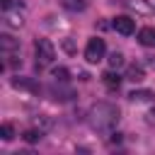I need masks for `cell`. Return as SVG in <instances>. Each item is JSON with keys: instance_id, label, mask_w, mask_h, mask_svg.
Listing matches in <instances>:
<instances>
[{"instance_id": "11", "label": "cell", "mask_w": 155, "mask_h": 155, "mask_svg": "<svg viewBox=\"0 0 155 155\" xmlns=\"http://www.w3.org/2000/svg\"><path fill=\"white\" fill-rule=\"evenodd\" d=\"M0 133H2V140H12V138H15V128H12L10 124H2V126H0Z\"/></svg>"}, {"instance_id": "5", "label": "cell", "mask_w": 155, "mask_h": 155, "mask_svg": "<svg viewBox=\"0 0 155 155\" xmlns=\"http://www.w3.org/2000/svg\"><path fill=\"white\" fill-rule=\"evenodd\" d=\"M138 41H140L143 46L155 48V27H143V29L138 31Z\"/></svg>"}, {"instance_id": "10", "label": "cell", "mask_w": 155, "mask_h": 155, "mask_svg": "<svg viewBox=\"0 0 155 155\" xmlns=\"http://www.w3.org/2000/svg\"><path fill=\"white\" fill-rule=\"evenodd\" d=\"M22 138H24L27 143H36V140L41 138V131H36V128H29V131H24V133H22Z\"/></svg>"}, {"instance_id": "12", "label": "cell", "mask_w": 155, "mask_h": 155, "mask_svg": "<svg viewBox=\"0 0 155 155\" xmlns=\"http://www.w3.org/2000/svg\"><path fill=\"white\" fill-rule=\"evenodd\" d=\"M109 65H111V68H119V65H124V56H121L119 51H114V53L109 56Z\"/></svg>"}, {"instance_id": "15", "label": "cell", "mask_w": 155, "mask_h": 155, "mask_svg": "<svg viewBox=\"0 0 155 155\" xmlns=\"http://www.w3.org/2000/svg\"><path fill=\"white\" fill-rule=\"evenodd\" d=\"M63 5L70 7V10H85V2L82 0H63Z\"/></svg>"}, {"instance_id": "3", "label": "cell", "mask_w": 155, "mask_h": 155, "mask_svg": "<svg viewBox=\"0 0 155 155\" xmlns=\"http://www.w3.org/2000/svg\"><path fill=\"white\" fill-rule=\"evenodd\" d=\"M104 51H107V46H104V39H90L87 41V46H85V58H87V63H99L102 58H104Z\"/></svg>"}, {"instance_id": "9", "label": "cell", "mask_w": 155, "mask_h": 155, "mask_svg": "<svg viewBox=\"0 0 155 155\" xmlns=\"http://www.w3.org/2000/svg\"><path fill=\"white\" fill-rule=\"evenodd\" d=\"M128 97H131L133 102H148V99H153L155 94H153V92H148V90H143V92H131Z\"/></svg>"}, {"instance_id": "8", "label": "cell", "mask_w": 155, "mask_h": 155, "mask_svg": "<svg viewBox=\"0 0 155 155\" xmlns=\"http://www.w3.org/2000/svg\"><path fill=\"white\" fill-rule=\"evenodd\" d=\"M126 80L140 82V80H143V68H136V65H131V68H128V73H126Z\"/></svg>"}, {"instance_id": "14", "label": "cell", "mask_w": 155, "mask_h": 155, "mask_svg": "<svg viewBox=\"0 0 155 155\" xmlns=\"http://www.w3.org/2000/svg\"><path fill=\"white\" fill-rule=\"evenodd\" d=\"M53 80L65 82V80H68V70H65V68H56V70H53Z\"/></svg>"}, {"instance_id": "7", "label": "cell", "mask_w": 155, "mask_h": 155, "mask_svg": "<svg viewBox=\"0 0 155 155\" xmlns=\"http://www.w3.org/2000/svg\"><path fill=\"white\" fill-rule=\"evenodd\" d=\"M0 41H2V53H5V56H7V53H12V51L19 46V44H17L12 36H7V34H5V36H0Z\"/></svg>"}, {"instance_id": "1", "label": "cell", "mask_w": 155, "mask_h": 155, "mask_svg": "<svg viewBox=\"0 0 155 155\" xmlns=\"http://www.w3.org/2000/svg\"><path fill=\"white\" fill-rule=\"evenodd\" d=\"M90 124L97 131H111L119 124V109L109 102H99L90 109Z\"/></svg>"}, {"instance_id": "6", "label": "cell", "mask_w": 155, "mask_h": 155, "mask_svg": "<svg viewBox=\"0 0 155 155\" xmlns=\"http://www.w3.org/2000/svg\"><path fill=\"white\" fill-rule=\"evenodd\" d=\"M102 80H104V85H107L109 90H119V85H121V78H119L116 73H111V70H107V73L102 75Z\"/></svg>"}, {"instance_id": "4", "label": "cell", "mask_w": 155, "mask_h": 155, "mask_svg": "<svg viewBox=\"0 0 155 155\" xmlns=\"http://www.w3.org/2000/svg\"><path fill=\"white\" fill-rule=\"evenodd\" d=\"M111 27H114V29H116L119 34L128 36V34H133V29H136V22H133L131 17H126V15H119V17H114Z\"/></svg>"}, {"instance_id": "2", "label": "cell", "mask_w": 155, "mask_h": 155, "mask_svg": "<svg viewBox=\"0 0 155 155\" xmlns=\"http://www.w3.org/2000/svg\"><path fill=\"white\" fill-rule=\"evenodd\" d=\"M34 56H36V68H46V65L53 63L56 48H53V44H51L48 39H36V44H34Z\"/></svg>"}, {"instance_id": "13", "label": "cell", "mask_w": 155, "mask_h": 155, "mask_svg": "<svg viewBox=\"0 0 155 155\" xmlns=\"http://www.w3.org/2000/svg\"><path fill=\"white\" fill-rule=\"evenodd\" d=\"M12 85H15V87H22V90H31V92H34V90H39L36 85H31V82H27V80H19V78H15V80H12Z\"/></svg>"}]
</instances>
